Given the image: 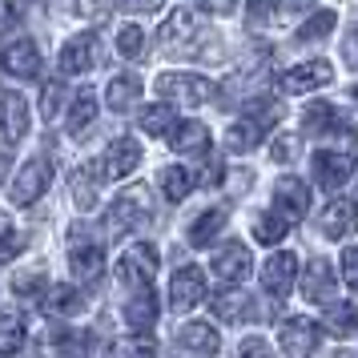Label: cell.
<instances>
[{"label": "cell", "mask_w": 358, "mask_h": 358, "mask_svg": "<svg viewBox=\"0 0 358 358\" xmlns=\"http://www.w3.org/2000/svg\"><path fill=\"white\" fill-rule=\"evenodd\" d=\"M153 217V197H149L145 185H133V189H121L109 206V234H129V229H141Z\"/></svg>", "instance_id": "obj_1"}, {"label": "cell", "mask_w": 358, "mask_h": 358, "mask_svg": "<svg viewBox=\"0 0 358 358\" xmlns=\"http://www.w3.org/2000/svg\"><path fill=\"white\" fill-rule=\"evenodd\" d=\"M157 93H162V101H173V105H206L217 97V85L197 73H162Z\"/></svg>", "instance_id": "obj_2"}, {"label": "cell", "mask_w": 358, "mask_h": 358, "mask_svg": "<svg viewBox=\"0 0 358 358\" xmlns=\"http://www.w3.org/2000/svg\"><path fill=\"white\" fill-rule=\"evenodd\" d=\"M157 270H162L157 250H153L149 242H137V245H129V250L121 254V262H117V282L129 286V290H141V286H149V282L157 278Z\"/></svg>", "instance_id": "obj_3"}, {"label": "cell", "mask_w": 358, "mask_h": 358, "mask_svg": "<svg viewBox=\"0 0 358 358\" xmlns=\"http://www.w3.org/2000/svg\"><path fill=\"white\" fill-rule=\"evenodd\" d=\"M318 342H322V326L314 322V318H286L282 322V334H278V346L286 350V355L302 358V355H314L318 350Z\"/></svg>", "instance_id": "obj_4"}, {"label": "cell", "mask_w": 358, "mask_h": 358, "mask_svg": "<svg viewBox=\"0 0 358 358\" xmlns=\"http://www.w3.org/2000/svg\"><path fill=\"white\" fill-rule=\"evenodd\" d=\"M49 181H52V165L45 162V157L24 162L20 173H17V181H13V201H17V206H33L36 197L49 189Z\"/></svg>", "instance_id": "obj_5"}, {"label": "cell", "mask_w": 358, "mask_h": 358, "mask_svg": "<svg viewBox=\"0 0 358 358\" xmlns=\"http://www.w3.org/2000/svg\"><path fill=\"white\" fill-rule=\"evenodd\" d=\"M355 153H314V162H310V173H314V181L322 185V189H338V185H346V181L355 178Z\"/></svg>", "instance_id": "obj_6"}, {"label": "cell", "mask_w": 358, "mask_h": 358, "mask_svg": "<svg viewBox=\"0 0 358 358\" xmlns=\"http://www.w3.org/2000/svg\"><path fill=\"white\" fill-rule=\"evenodd\" d=\"M201 298H206V274H201L197 266H181L178 274H173V282H169V310L185 314V310H194Z\"/></svg>", "instance_id": "obj_7"}, {"label": "cell", "mask_w": 358, "mask_h": 358, "mask_svg": "<svg viewBox=\"0 0 358 358\" xmlns=\"http://www.w3.org/2000/svg\"><path fill=\"white\" fill-rule=\"evenodd\" d=\"M0 129H4L8 145H20L29 133V101L17 89H0Z\"/></svg>", "instance_id": "obj_8"}, {"label": "cell", "mask_w": 358, "mask_h": 358, "mask_svg": "<svg viewBox=\"0 0 358 358\" xmlns=\"http://www.w3.org/2000/svg\"><path fill=\"white\" fill-rule=\"evenodd\" d=\"M274 210L286 217V222H302L310 213V185L302 178H282L274 185Z\"/></svg>", "instance_id": "obj_9"}, {"label": "cell", "mask_w": 358, "mask_h": 358, "mask_svg": "<svg viewBox=\"0 0 358 358\" xmlns=\"http://www.w3.org/2000/svg\"><path fill=\"white\" fill-rule=\"evenodd\" d=\"M318 229H322L326 242H342L350 229H358V201L355 197H334V201L326 206Z\"/></svg>", "instance_id": "obj_10"}, {"label": "cell", "mask_w": 358, "mask_h": 358, "mask_svg": "<svg viewBox=\"0 0 358 358\" xmlns=\"http://www.w3.org/2000/svg\"><path fill=\"white\" fill-rule=\"evenodd\" d=\"M105 169L101 162H85L73 169V178H69V189H73V201H77V210H93L101 197V185H105Z\"/></svg>", "instance_id": "obj_11"}, {"label": "cell", "mask_w": 358, "mask_h": 358, "mask_svg": "<svg viewBox=\"0 0 358 358\" xmlns=\"http://www.w3.org/2000/svg\"><path fill=\"white\" fill-rule=\"evenodd\" d=\"M101 65V36L97 33H81L73 36L65 49H61V69L65 73H89Z\"/></svg>", "instance_id": "obj_12"}, {"label": "cell", "mask_w": 358, "mask_h": 358, "mask_svg": "<svg viewBox=\"0 0 358 358\" xmlns=\"http://www.w3.org/2000/svg\"><path fill=\"white\" fill-rule=\"evenodd\" d=\"M250 250H245L242 242H229L217 250V258H213V274H217V282L222 286H238V282H245L250 278Z\"/></svg>", "instance_id": "obj_13"}, {"label": "cell", "mask_w": 358, "mask_h": 358, "mask_svg": "<svg viewBox=\"0 0 358 358\" xmlns=\"http://www.w3.org/2000/svg\"><path fill=\"white\" fill-rule=\"evenodd\" d=\"M330 77H334L330 61H306V65H294L290 73H282V93H314L330 85Z\"/></svg>", "instance_id": "obj_14"}, {"label": "cell", "mask_w": 358, "mask_h": 358, "mask_svg": "<svg viewBox=\"0 0 358 358\" xmlns=\"http://www.w3.org/2000/svg\"><path fill=\"white\" fill-rule=\"evenodd\" d=\"M294 278H298V254H274V258L262 266V286L266 294H274V298H286L294 290Z\"/></svg>", "instance_id": "obj_15"}, {"label": "cell", "mask_w": 358, "mask_h": 358, "mask_svg": "<svg viewBox=\"0 0 358 358\" xmlns=\"http://www.w3.org/2000/svg\"><path fill=\"white\" fill-rule=\"evenodd\" d=\"M302 129L314 133V137H326V133H338V137H346V141H355V129H350V121L334 109V105H314V109H306V117H302Z\"/></svg>", "instance_id": "obj_16"}, {"label": "cell", "mask_w": 358, "mask_h": 358, "mask_svg": "<svg viewBox=\"0 0 358 358\" xmlns=\"http://www.w3.org/2000/svg\"><path fill=\"white\" fill-rule=\"evenodd\" d=\"M0 69L4 73H13V77H36L41 73V49H36L33 41H13L8 49L0 52Z\"/></svg>", "instance_id": "obj_17"}, {"label": "cell", "mask_w": 358, "mask_h": 358, "mask_svg": "<svg viewBox=\"0 0 358 358\" xmlns=\"http://www.w3.org/2000/svg\"><path fill=\"white\" fill-rule=\"evenodd\" d=\"M101 266H105V245L101 242H73V250H69V270H73L77 282L101 278Z\"/></svg>", "instance_id": "obj_18"}, {"label": "cell", "mask_w": 358, "mask_h": 358, "mask_svg": "<svg viewBox=\"0 0 358 358\" xmlns=\"http://www.w3.org/2000/svg\"><path fill=\"white\" fill-rule=\"evenodd\" d=\"M302 294H306L310 302H318V306H326V302H334V270H330V262H310L306 266V278H302Z\"/></svg>", "instance_id": "obj_19"}, {"label": "cell", "mask_w": 358, "mask_h": 358, "mask_svg": "<svg viewBox=\"0 0 358 358\" xmlns=\"http://www.w3.org/2000/svg\"><path fill=\"white\" fill-rule=\"evenodd\" d=\"M169 145H173V153H206L210 149V129L201 121H173Z\"/></svg>", "instance_id": "obj_20"}, {"label": "cell", "mask_w": 358, "mask_h": 358, "mask_svg": "<svg viewBox=\"0 0 358 358\" xmlns=\"http://www.w3.org/2000/svg\"><path fill=\"white\" fill-rule=\"evenodd\" d=\"M137 165H141V145L133 137H117L113 145H109V153H105V173L109 178H125Z\"/></svg>", "instance_id": "obj_21"}, {"label": "cell", "mask_w": 358, "mask_h": 358, "mask_svg": "<svg viewBox=\"0 0 358 358\" xmlns=\"http://www.w3.org/2000/svg\"><path fill=\"white\" fill-rule=\"evenodd\" d=\"M157 314H162L157 294L149 290V286H141V290L129 298V306H125V322H129L133 330H149V326L157 322Z\"/></svg>", "instance_id": "obj_22"}, {"label": "cell", "mask_w": 358, "mask_h": 358, "mask_svg": "<svg viewBox=\"0 0 358 358\" xmlns=\"http://www.w3.org/2000/svg\"><path fill=\"white\" fill-rule=\"evenodd\" d=\"M178 346L181 350H197V355H217L222 350V338H217V330L206 322H185L178 330Z\"/></svg>", "instance_id": "obj_23"}, {"label": "cell", "mask_w": 358, "mask_h": 358, "mask_svg": "<svg viewBox=\"0 0 358 358\" xmlns=\"http://www.w3.org/2000/svg\"><path fill=\"white\" fill-rule=\"evenodd\" d=\"M137 97H141V81H137L133 73H121V77L109 81V89H105V105H109L113 113H129Z\"/></svg>", "instance_id": "obj_24"}, {"label": "cell", "mask_w": 358, "mask_h": 358, "mask_svg": "<svg viewBox=\"0 0 358 358\" xmlns=\"http://www.w3.org/2000/svg\"><path fill=\"white\" fill-rule=\"evenodd\" d=\"M262 121L258 117H242V121H234L229 125V133H226V149L229 153H250V149L262 141Z\"/></svg>", "instance_id": "obj_25"}, {"label": "cell", "mask_w": 358, "mask_h": 358, "mask_svg": "<svg viewBox=\"0 0 358 358\" xmlns=\"http://www.w3.org/2000/svg\"><path fill=\"white\" fill-rule=\"evenodd\" d=\"M326 330L334 338H350L358 330V302H326Z\"/></svg>", "instance_id": "obj_26"}, {"label": "cell", "mask_w": 358, "mask_h": 358, "mask_svg": "<svg viewBox=\"0 0 358 358\" xmlns=\"http://www.w3.org/2000/svg\"><path fill=\"white\" fill-rule=\"evenodd\" d=\"M93 117H97V93L93 89H81L73 97V109H69V133L73 137H85V129L93 125Z\"/></svg>", "instance_id": "obj_27"}, {"label": "cell", "mask_w": 358, "mask_h": 358, "mask_svg": "<svg viewBox=\"0 0 358 358\" xmlns=\"http://www.w3.org/2000/svg\"><path fill=\"white\" fill-rule=\"evenodd\" d=\"M213 314L217 318H229V322H242L245 314H250V294L226 286L222 294H213Z\"/></svg>", "instance_id": "obj_28"}, {"label": "cell", "mask_w": 358, "mask_h": 358, "mask_svg": "<svg viewBox=\"0 0 358 358\" xmlns=\"http://www.w3.org/2000/svg\"><path fill=\"white\" fill-rule=\"evenodd\" d=\"M169 129H173V101H157V105H145L141 109V133L165 137Z\"/></svg>", "instance_id": "obj_29"}, {"label": "cell", "mask_w": 358, "mask_h": 358, "mask_svg": "<svg viewBox=\"0 0 358 358\" xmlns=\"http://www.w3.org/2000/svg\"><path fill=\"white\" fill-rule=\"evenodd\" d=\"M222 229H226V210H206L201 217L189 222V242L194 245H210Z\"/></svg>", "instance_id": "obj_30"}, {"label": "cell", "mask_w": 358, "mask_h": 358, "mask_svg": "<svg viewBox=\"0 0 358 358\" xmlns=\"http://www.w3.org/2000/svg\"><path fill=\"white\" fill-rule=\"evenodd\" d=\"M194 181L197 178L185 169V165H165V169H162V189H165L169 201H185L189 189H194Z\"/></svg>", "instance_id": "obj_31"}, {"label": "cell", "mask_w": 358, "mask_h": 358, "mask_svg": "<svg viewBox=\"0 0 358 358\" xmlns=\"http://www.w3.org/2000/svg\"><path fill=\"white\" fill-rule=\"evenodd\" d=\"M194 29H197L194 8H173L169 20L162 24V41L165 45H178V41H185V36H194Z\"/></svg>", "instance_id": "obj_32"}, {"label": "cell", "mask_w": 358, "mask_h": 358, "mask_svg": "<svg viewBox=\"0 0 358 358\" xmlns=\"http://www.w3.org/2000/svg\"><path fill=\"white\" fill-rule=\"evenodd\" d=\"M24 346V326H20V314L4 310L0 314V355H17Z\"/></svg>", "instance_id": "obj_33"}, {"label": "cell", "mask_w": 358, "mask_h": 358, "mask_svg": "<svg viewBox=\"0 0 358 358\" xmlns=\"http://www.w3.org/2000/svg\"><path fill=\"white\" fill-rule=\"evenodd\" d=\"M286 234H290V222H286V217H282L278 210L254 222V238H258L262 245H278L282 238H286Z\"/></svg>", "instance_id": "obj_34"}, {"label": "cell", "mask_w": 358, "mask_h": 358, "mask_svg": "<svg viewBox=\"0 0 358 358\" xmlns=\"http://www.w3.org/2000/svg\"><path fill=\"white\" fill-rule=\"evenodd\" d=\"M334 24H338V13H334V8H322V13H314V17L298 29V41H322L326 33H334Z\"/></svg>", "instance_id": "obj_35"}, {"label": "cell", "mask_w": 358, "mask_h": 358, "mask_svg": "<svg viewBox=\"0 0 358 358\" xmlns=\"http://www.w3.org/2000/svg\"><path fill=\"white\" fill-rule=\"evenodd\" d=\"M45 302H49L52 314H77V310L85 306V302H81V294L73 290V286H52V290L45 294Z\"/></svg>", "instance_id": "obj_36"}, {"label": "cell", "mask_w": 358, "mask_h": 358, "mask_svg": "<svg viewBox=\"0 0 358 358\" xmlns=\"http://www.w3.org/2000/svg\"><path fill=\"white\" fill-rule=\"evenodd\" d=\"M13 290H17L20 298H29V302H41V298H45V274H41V270H24V274L13 278Z\"/></svg>", "instance_id": "obj_37"}, {"label": "cell", "mask_w": 358, "mask_h": 358, "mask_svg": "<svg viewBox=\"0 0 358 358\" xmlns=\"http://www.w3.org/2000/svg\"><path fill=\"white\" fill-rule=\"evenodd\" d=\"M117 52H121L125 61H133V57H141V52H145V33H141L137 24H125V29L117 33Z\"/></svg>", "instance_id": "obj_38"}, {"label": "cell", "mask_w": 358, "mask_h": 358, "mask_svg": "<svg viewBox=\"0 0 358 358\" xmlns=\"http://www.w3.org/2000/svg\"><path fill=\"white\" fill-rule=\"evenodd\" d=\"M61 101H65V85L49 81V85H45V97H41V117H45V121H52V117L61 113Z\"/></svg>", "instance_id": "obj_39"}, {"label": "cell", "mask_w": 358, "mask_h": 358, "mask_svg": "<svg viewBox=\"0 0 358 358\" xmlns=\"http://www.w3.org/2000/svg\"><path fill=\"white\" fill-rule=\"evenodd\" d=\"M338 274H342V282H346L350 290H358V245H346V250H342Z\"/></svg>", "instance_id": "obj_40"}, {"label": "cell", "mask_w": 358, "mask_h": 358, "mask_svg": "<svg viewBox=\"0 0 358 358\" xmlns=\"http://www.w3.org/2000/svg\"><path fill=\"white\" fill-rule=\"evenodd\" d=\"M117 355H153V342L145 338H125V342H113Z\"/></svg>", "instance_id": "obj_41"}, {"label": "cell", "mask_w": 358, "mask_h": 358, "mask_svg": "<svg viewBox=\"0 0 358 358\" xmlns=\"http://www.w3.org/2000/svg\"><path fill=\"white\" fill-rule=\"evenodd\" d=\"M20 245H24V238H20L17 229H13V234H8V238H0V266H4V262H13L20 254Z\"/></svg>", "instance_id": "obj_42"}, {"label": "cell", "mask_w": 358, "mask_h": 358, "mask_svg": "<svg viewBox=\"0 0 358 358\" xmlns=\"http://www.w3.org/2000/svg\"><path fill=\"white\" fill-rule=\"evenodd\" d=\"M294 149H298V141H294V133H286V137H278V141H274L270 157H274V162H290V157H294Z\"/></svg>", "instance_id": "obj_43"}, {"label": "cell", "mask_w": 358, "mask_h": 358, "mask_svg": "<svg viewBox=\"0 0 358 358\" xmlns=\"http://www.w3.org/2000/svg\"><path fill=\"white\" fill-rule=\"evenodd\" d=\"M17 20H20L17 4H0V36L8 33V29H17Z\"/></svg>", "instance_id": "obj_44"}, {"label": "cell", "mask_w": 358, "mask_h": 358, "mask_svg": "<svg viewBox=\"0 0 358 358\" xmlns=\"http://www.w3.org/2000/svg\"><path fill=\"white\" fill-rule=\"evenodd\" d=\"M125 13H153L157 8V0H117Z\"/></svg>", "instance_id": "obj_45"}, {"label": "cell", "mask_w": 358, "mask_h": 358, "mask_svg": "<svg viewBox=\"0 0 358 358\" xmlns=\"http://www.w3.org/2000/svg\"><path fill=\"white\" fill-rule=\"evenodd\" d=\"M201 4H206L210 13H217V17H222V13H234V8H238V0H201Z\"/></svg>", "instance_id": "obj_46"}, {"label": "cell", "mask_w": 358, "mask_h": 358, "mask_svg": "<svg viewBox=\"0 0 358 358\" xmlns=\"http://www.w3.org/2000/svg\"><path fill=\"white\" fill-rule=\"evenodd\" d=\"M270 346H266V338H245L242 342V355H266Z\"/></svg>", "instance_id": "obj_47"}, {"label": "cell", "mask_w": 358, "mask_h": 358, "mask_svg": "<svg viewBox=\"0 0 358 358\" xmlns=\"http://www.w3.org/2000/svg\"><path fill=\"white\" fill-rule=\"evenodd\" d=\"M8 234H13V222H8V217L0 213V238H8Z\"/></svg>", "instance_id": "obj_48"}, {"label": "cell", "mask_w": 358, "mask_h": 358, "mask_svg": "<svg viewBox=\"0 0 358 358\" xmlns=\"http://www.w3.org/2000/svg\"><path fill=\"white\" fill-rule=\"evenodd\" d=\"M346 57H350V61H358V41H350V45H346Z\"/></svg>", "instance_id": "obj_49"}, {"label": "cell", "mask_w": 358, "mask_h": 358, "mask_svg": "<svg viewBox=\"0 0 358 358\" xmlns=\"http://www.w3.org/2000/svg\"><path fill=\"white\" fill-rule=\"evenodd\" d=\"M294 4H306V0H294Z\"/></svg>", "instance_id": "obj_50"}, {"label": "cell", "mask_w": 358, "mask_h": 358, "mask_svg": "<svg viewBox=\"0 0 358 358\" xmlns=\"http://www.w3.org/2000/svg\"><path fill=\"white\" fill-rule=\"evenodd\" d=\"M355 97H358V85H355Z\"/></svg>", "instance_id": "obj_51"}]
</instances>
